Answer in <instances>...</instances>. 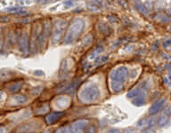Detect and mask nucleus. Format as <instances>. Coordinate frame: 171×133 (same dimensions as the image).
<instances>
[{"instance_id": "f257e3e1", "label": "nucleus", "mask_w": 171, "mask_h": 133, "mask_svg": "<svg viewBox=\"0 0 171 133\" xmlns=\"http://www.w3.org/2000/svg\"><path fill=\"white\" fill-rule=\"evenodd\" d=\"M127 75V69L125 67H119L113 71L111 74V82H112V87L113 90L118 92L121 89L122 84L121 83L124 82Z\"/></svg>"}, {"instance_id": "f03ea898", "label": "nucleus", "mask_w": 171, "mask_h": 133, "mask_svg": "<svg viewBox=\"0 0 171 133\" xmlns=\"http://www.w3.org/2000/svg\"><path fill=\"white\" fill-rule=\"evenodd\" d=\"M100 95L98 89L95 86H88L83 89L80 92V99L83 101L90 102L96 100Z\"/></svg>"}, {"instance_id": "7ed1b4c3", "label": "nucleus", "mask_w": 171, "mask_h": 133, "mask_svg": "<svg viewBox=\"0 0 171 133\" xmlns=\"http://www.w3.org/2000/svg\"><path fill=\"white\" fill-rule=\"evenodd\" d=\"M83 28V23L80 21H76L70 27L69 29V31L68 32L67 35V41H72L75 39V37L79 35L81 30Z\"/></svg>"}, {"instance_id": "20e7f679", "label": "nucleus", "mask_w": 171, "mask_h": 133, "mask_svg": "<svg viewBox=\"0 0 171 133\" xmlns=\"http://www.w3.org/2000/svg\"><path fill=\"white\" fill-rule=\"evenodd\" d=\"M58 118V115L57 114H52L51 115H49L48 117H46V121L48 122V123H52L54 120H55V119H57Z\"/></svg>"}, {"instance_id": "39448f33", "label": "nucleus", "mask_w": 171, "mask_h": 133, "mask_svg": "<svg viewBox=\"0 0 171 133\" xmlns=\"http://www.w3.org/2000/svg\"><path fill=\"white\" fill-rule=\"evenodd\" d=\"M13 100H16V102H17V103H23V102L26 100V98H25V97H23V96L18 95V96H15V97L13 98Z\"/></svg>"}, {"instance_id": "423d86ee", "label": "nucleus", "mask_w": 171, "mask_h": 133, "mask_svg": "<svg viewBox=\"0 0 171 133\" xmlns=\"http://www.w3.org/2000/svg\"><path fill=\"white\" fill-rule=\"evenodd\" d=\"M5 132H6V128L1 127V128H0V133H5Z\"/></svg>"}, {"instance_id": "0eeeda50", "label": "nucleus", "mask_w": 171, "mask_h": 133, "mask_svg": "<svg viewBox=\"0 0 171 133\" xmlns=\"http://www.w3.org/2000/svg\"><path fill=\"white\" fill-rule=\"evenodd\" d=\"M3 94H4V93H3V92H0V99L3 97Z\"/></svg>"}, {"instance_id": "6e6552de", "label": "nucleus", "mask_w": 171, "mask_h": 133, "mask_svg": "<svg viewBox=\"0 0 171 133\" xmlns=\"http://www.w3.org/2000/svg\"><path fill=\"white\" fill-rule=\"evenodd\" d=\"M111 133H119V132H117V131H111Z\"/></svg>"}, {"instance_id": "1a4fd4ad", "label": "nucleus", "mask_w": 171, "mask_h": 133, "mask_svg": "<svg viewBox=\"0 0 171 133\" xmlns=\"http://www.w3.org/2000/svg\"><path fill=\"white\" fill-rule=\"evenodd\" d=\"M0 46H1V30H0Z\"/></svg>"}, {"instance_id": "9d476101", "label": "nucleus", "mask_w": 171, "mask_h": 133, "mask_svg": "<svg viewBox=\"0 0 171 133\" xmlns=\"http://www.w3.org/2000/svg\"><path fill=\"white\" fill-rule=\"evenodd\" d=\"M45 133H47V132H45Z\"/></svg>"}]
</instances>
